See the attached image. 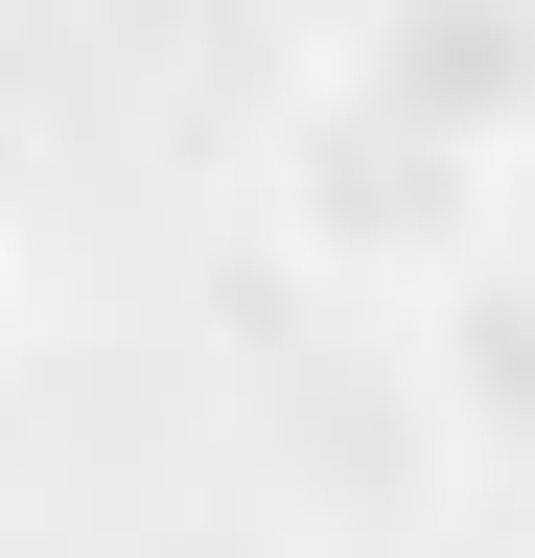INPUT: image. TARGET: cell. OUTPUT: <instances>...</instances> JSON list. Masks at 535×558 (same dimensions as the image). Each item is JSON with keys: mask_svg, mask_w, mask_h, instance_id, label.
<instances>
[{"mask_svg": "<svg viewBox=\"0 0 535 558\" xmlns=\"http://www.w3.org/2000/svg\"><path fill=\"white\" fill-rule=\"evenodd\" d=\"M0 349H24V186H0Z\"/></svg>", "mask_w": 535, "mask_h": 558, "instance_id": "3", "label": "cell"}, {"mask_svg": "<svg viewBox=\"0 0 535 558\" xmlns=\"http://www.w3.org/2000/svg\"><path fill=\"white\" fill-rule=\"evenodd\" d=\"M535 209V0H373L256 117V233L326 303H420Z\"/></svg>", "mask_w": 535, "mask_h": 558, "instance_id": "1", "label": "cell"}, {"mask_svg": "<svg viewBox=\"0 0 535 558\" xmlns=\"http://www.w3.org/2000/svg\"><path fill=\"white\" fill-rule=\"evenodd\" d=\"M396 373H420V418H442V465L535 512V209H512L489 256H442L420 303H396Z\"/></svg>", "mask_w": 535, "mask_h": 558, "instance_id": "2", "label": "cell"}]
</instances>
